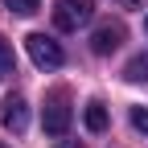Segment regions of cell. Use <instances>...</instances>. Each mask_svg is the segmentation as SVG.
Returning <instances> with one entry per match:
<instances>
[{"label": "cell", "instance_id": "4fadbf2b", "mask_svg": "<svg viewBox=\"0 0 148 148\" xmlns=\"http://www.w3.org/2000/svg\"><path fill=\"white\" fill-rule=\"evenodd\" d=\"M144 29H148V21H144Z\"/></svg>", "mask_w": 148, "mask_h": 148}, {"label": "cell", "instance_id": "5b68a950", "mask_svg": "<svg viewBox=\"0 0 148 148\" xmlns=\"http://www.w3.org/2000/svg\"><path fill=\"white\" fill-rule=\"evenodd\" d=\"M123 45V25H99L95 29V37H90V49H95L99 53V58H103V53H111V49H119Z\"/></svg>", "mask_w": 148, "mask_h": 148}, {"label": "cell", "instance_id": "8fae6325", "mask_svg": "<svg viewBox=\"0 0 148 148\" xmlns=\"http://www.w3.org/2000/svg\"><path fill=\"white\" fill-rule=\"evenodd\" d=\"M58 148H82V144H58Z\"/></svg>", "mask_w": 148, "mask_h": 148}, {"label": "cell", "instance_id": "52a82bcc", "mask_svg": "<svg viewBox=\"0 0 148 148\" xmlns=\"http://www.w3.org/2000/svg\"><path fill=\"white\" fill-rule=\"evenodd\" d=\"M4 8L16 12V16H33L37 8H41V0H4Z\"/></svg>", "mask_w": 148, "mask_h": 148}, {"label": "cell", "instance_id": "277c9868", "mask_svg": "<svg viewBox=\"0 0 148 148\" xmlns=\"http://www.w3.org/2000/svg\"><path fill=\"white\" fill-rule=\"evenodd\" d=\"M0 123L8 127V132H25L29 127V107L21 95H8L4 103H0Z\"/></svg>", "mask_w": 148, "mask_h": 148}, {"label": "cell", "instance_id": "8992f818", "mask_svg": "<svg viewBox=\"0 0 148 148\" xmlns=\"http://www.w3.org/2000/svg\"><path fill=\"white\" fill-rule=\"evenodd\" d=\"M82 119H86V127H90V132H107V107H103L99 99H90V103H86Z\"/></svg>", "mask_w": 148, "mask_h": 148}, {"label": "cell", "instance_id": "7c38bea8", "mask_svg": "<svg viewBox=\"0 0 148 148\" xmlns=\"http://www.w3.org/2000/svg\"><path fill=\"white\" fill-rule=\"evenodd\" d=\"M0 148H8V144H0Z\"/></svg>", "mask_w": 148, "mask_h": 148}, {"label": "cell", "instance_id": "7a4b0ae2", "mask_svg": "<svg viewBox=\"0 0 148 148\" xmlns=\"http://www.w3.org/2000/svg\"><path fill=\"white\" fill-rule=\"evenodd\" d=\"M25 49H29L33 66H41V70H58V66L66 62L62 45L53 41V37H45V33H29V37H25Z\"/></svg>", "mask_w": 148, "mask_h": 148}, {"label": "cell", "instance_id": "9c48e42d", "mask_svg": "<svg viewBox=\"0 0 148 148\" xmlns=\"http://www.w3.org/2000/svg\"><path fill=\"white\" fill-rule=\"evenodd\" d=\"M4 74H12V45L0 37V78H4Z\"/></svg>", "mask_w": 148, "mask_h": 148}, {"label": "cell", "instance_id": "30bf717a", "mask_svg": "<svg viewBox=\"0 0 148 148\" xmlns=\"http://www.w3.org/2000/svg\"><path fill=\"white\" fill-rule=\"evenodd\" d=\"M132 127L148 136V107H132Z\"/></svg>", "mask_w": 148, "mask_h": 148}, {"label": "cell", "instance_id": "6da1fadb", "mask_svg": "<svg viewBox=\"0 0 148 148\" xmlns=\"http://www.w3.org/2000/svg\"><path fill=\"white\" fill-rule=\"evenodd\" d=\"M90 16H95V0H58L53 4V25L62 33H74V29L90 25Z\"/></svg>", "mask_w": 148, "mask_h": 148}, {"label": "cell", "instance_id": "ba28073f", "mask_svg": "<svg viewBox=\"0 0 148 148\" xmlns=\"http://www.w3.org/2000/svg\"><path fill=\"white\" fill-rule=\"evenodd\" d=\"M123 78H127V82H148V62H144V58H136V62H127V70H123Z\"/></svg>", "mask_w": 148, "mask_h": 148}, {"label": "cell", "instance_id": "3957f363", "mask_svg": "<svg viewBox=\"0 0 148 148\" xmlns=\"http://www.w3.org/2000/svg\"><path fill=\"white\" fill-rule=\"evenodd\" d=\"M41 123H45V132H49V136H66V132H70V103H66V95H62V90L45 99Z\"/></svg>", "mask_w": 148, "mask_h": 148}]
</instances>
